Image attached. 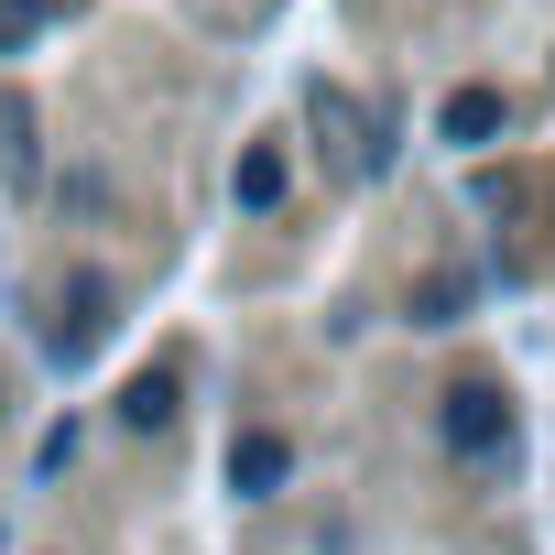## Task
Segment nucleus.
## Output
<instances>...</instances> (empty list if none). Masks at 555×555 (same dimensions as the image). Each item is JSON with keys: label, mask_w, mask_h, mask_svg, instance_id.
Masks as SVG:
<instances>
[{"label": "nucleus", "mask_w": 555, "mask_h": 555, "mask_svg": "<svg viewBox=\"0 0 555 555\" xmlns=\"http://www.w3.org/2000/svg\"><path fill=\"white\" fill-rule=\"evenodd\" d=\"M99 327H109V272H66V284H55V327H44V360L55 371H88L99 360Z\"/></svg>", "instance_id": "obj_1"}, {"label": "nucleus", "mask_w": 555, "mask_h": 555, "mask_svg": "<svg viewBox=\"0 0 555 555\" xmlns=\"http://www.w3.org/2000/svg\"><path fill=\"white\" fill-rule=\"evenodd\" d=\"M306 120H317V142H327V164L338 175H382L392 164V142L349 109V88H327V77H306Z\"/></svg>", "instance_id": "obj_2"}, {"label": "nucleus", "mask_w": 555, "mask_h": 555, "mask_svg": "<svg viewBox=\"0 0 555 555\" xmlns=\"http://www.w3.org/2000/svg\"><path fill=\"white\" fill-rule=\"evenodd\" d=\"M447 447H457L468 468H501V457H512V403H501L490 382L447 392Z\"/></svg>", "instance_id": "obj_3"}, {"label": "nucleus", "mask_w": 555, "mask_h": 555, "mask_svg": "<svg viewBox=\"0 0 555 555\" xmlns=\"http://www.w3.org/2000/svg\"><path fill=\"white\" fill-rule=\"evenodd\" d=\"M229 196H240L250 218H272V207L295 196V153H284V142H240V164H229Z\"/></svg>", "instance_id": "obj_4"}, {"label": "nucleus", "mask_w": 555, "mask_h": 555, "mask_svg": "<svg viewBox=\"0 0 555 555\" xmlns=\"http://www.w3.org/2000/svg\"><path fill=\"white\" fill-rule=\"evenodd\" d=\"M284 479H295V447L272 436V425H250V436L229 447V490H240V501H272Z\"/></svg>", "instance_id": "obj_5"}, {"label": "nucleus", "mask_w": 555, "mask_h": 555, "mask_svg": "<svg viewBox=\"0 0 555 555\" xmlns=\"http://www.w3.org/2000/svg\"><path fill=\"white\" fill-rule=\"evenodd\" d=\"M501 120H512V109H501V88H479V77L436 99V131H447L457 153H479V142H501Z\"/></svg>", "instance_id": "obj_6"}, {"label": "nucleus", "mask_w": 555, "mask_h": 555, "mask_svg": "<svg viewBox=\"0 0 555 555\" xmlns=\"http://www.w3.org/2000/svg\"><path fill=\"white\" fill-rule=\"evenodd\" d=\"M175 403H185V371H175V360H153V371H131V382H120V425H131V436H164V425H175Z\"/></svg>", "instance_id": "obj_7"}, {"label": "nucleus", "mask_w": 555, "mask_h": 555, "mask_svg": "<svg viewBox=\"0 0 555 555\" xmlns=\"http://www.w3.org/2000/svg\"><path fill=\"white\" fill-rule=\"evenodd\" d=\"M468 295H479L468 272H425V284H414V327H457V317H468Z\"/></svg>", "instance_id": "obj_8"}, {"label": "nucleus", "mask_w": 555, "mask_h": 555, "mask_svg": "<svg viewBox=\"0 0 555 555\" xmlns=\"http://www.w3.org/2000/svg\"><path fill=\"white\" fill-rule=\"evenodd\" d=\"M44 23H55V0H0V55H23Z\"/></svg>", "instance_id": "obj_9"}, {"label": "nucleus", "mask_w": 555, "mask_h": 555, "mask_svg": "<svg viewBox=\"0 0 555 555\" xmlns=\"http://www.w3.org/2000/svg\"><path fill=\"white\" fill-rule=\"evenodd\" d=\"M0 153H12V175H34V109L0 99Z\"/></svg>", "instance_id": "obj_10"}]
</instances>
